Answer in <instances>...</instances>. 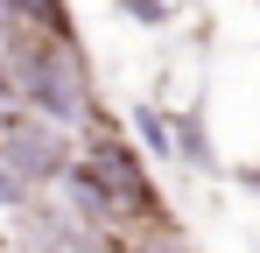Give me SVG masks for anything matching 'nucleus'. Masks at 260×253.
I'll return each instance as SVG.
<instances>
[{
  "mask_svg": "<svg viewBox=\"0 0 260 253\" xmlns=\"http://www.w3.org/2000/svg\"><path fill=\"white\" fill-rule=\"evenodd\" d=\"M134 253H197V246H183V232H169V239H141Z\"/></svg>",
  "mask_w": 260,
  "mask_h": 253,
  "instance_id": "6e6552de",
  "label": "nucleus"
},
{
  "mask_svg": "<svg viewBox=\"0 0 260 253\" xmlns=\"http://www.w3.org/2000/svg\"><path fill=\"white\" fill-rule=\"evenodd\" d=\"M169 162L197 169V176H218V141H211V120H204V106H176L169 113Z\"/></svg>",
  "mask_w": 260,
  "mask_h": 253,
  "instance_id": "20e7f679",
  "label": "nucleus"
},
{
  "mask_svg": "<svg viewBox=\"0 0 260 253\" xmlns=\"http://www.w3.org/2000/svg\"><path fill=\"white\" fill-rule=\"evenodd\" d=\"M0 71H7L14 106H28V113H43V120H56V126H71V134L106 106L85 42L36 36V28H7V36H0Z\"/></svg>",
  "mask_w": 260,
  "mask_h": 253,
  "instance_id": "f257e3e1",
  "label": "nucleus"
},
{
  "mask_svg": "<svg viewBox=\"0 0 260 253\" xmlns=\"http://www.w3.org/2000/svg\"><path fill=\"white\" fill-rule=\"evenodd\" d=\"M253 7H260V0H253Z\"/></svg>",
  "mask_w": 260,
  "mask_h": 253,
  "instance_id": "9b49d317",
  "label": "nucleus"
},
{
  "mask_svg": "<svg viewBox=\"0 0 260 253\" xmlns=\"http://www.w3.org/2000/svg\"><path fill=\"white\" fill-rule=\"evenodd\" d=\"M232 183H246V190H260V162H246V169H232Z\"/></svg>",
  "mask_w": 260,
  "mask_h": 253,
  "instance_id": "1a4fd4ad",
  "label": "nucleus"
},
{
  "mask_svg": "<svg viewBox=\"0 0 260 253\" xmlns=\"http://www.w3.org/2000/svg\"><path fill=\"white\" fill-rule=\"evenodd\" d=\"M0 162L14 169L21 183H36V190H56V176L78 162V134L7 99L0 106Z\"/></svg>",
  "mask_w": 260,
  "mask_h": 253,
  "instance_id": "7ed1b4c3",
  "label": "nucleus"
},
{
  "mask_svg": "<svg viewBox=\"0 0 260 253\" xmlns=\"http://www.w3.org/2000/svg\"><path fill=\"white\" fill-rule=\"evenodd\" d=\"M113 14L134 21V28H169V21H176V0H113Z\"/></svg>",
  "mask_w": 260,
  "mask_h": 253,
  "instance_id": "0eeeda50",
  "label": "nucleus"
},
{
  "mask_svg": "<svg viewBox=\"0 0 260 253\" xmlns=\"http://www.w3.org/2000/svg\"><path fill=\"white\" fill-rule=\"evenodd\" d=\"M7 99H14V91H7V71H0V106H7Z\"/></svg>",
  "mask_w": 260,
  "mask_h": 253,
  "instance_id": "9d476101",
  "label": "nucleus"
},
{
  "mask_svg": "<svg viewBox=\"0 0 260 253\" xmlns=\"http://www.w3.org/2000/svg\"><path fill=\"white\" fill-rule=\"evenodd\" d=\"M127 134L141 141L148 162H169V113H162V106H134V113H127Z\"/></svg>",
  "mask_w": 260,
  "mask_h": 253,
  "instance_id": "423d86ee",
  "label": "nucleus"
},
{
  "mask_svg": "<svg viewBox=\"0 0 260 253\" xmlns=\"http://www.w3.org/2000/svg\"><path fill=\"white\" fill-rule=\"evenodd\" d=\"M7 28H36V36L85 42V28H78V7H71V0H0V36H7Z\"/></svg>",
  "mask_w": 260,
  "mask_h": 253,
  "instance_id": "39448f33",
  "label": "nucleus"
},
{
  "mask_svg": "<svg viewBox=\"0 0 260 253\" xmlns=\"http://www.w3.org/2000/svg\"><path fill=\"white\" fill-rule=\"evenodd\" d=\"M78 162L106 183V197L120 211V232H134V239H169V232H183L169 197H162V183H155V169H148V155H141V141L120 126L113 106H99V113L78 126Z\"/></svg>",
  "mask_w": 260,
  "mask_h": 253,
  "instance_id": "f03ea898",
  "label": "nucleus"
}]
</instances>
